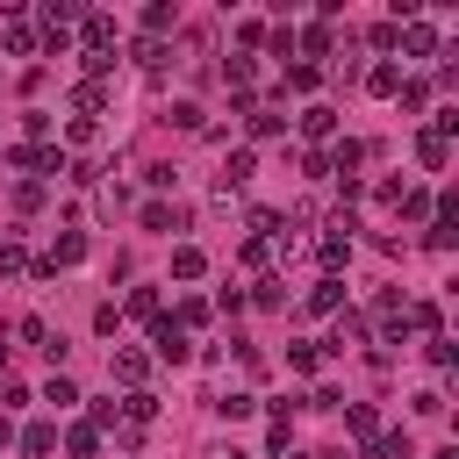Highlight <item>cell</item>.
I'll use <instances>...</instances> for the list:
<instances>
[{
  "label": "cell",
  "mask_w": 459,
  "mask_h": 459,
  "mask_svg": "<svg viewBox=\"0 0 459 459\" xmlns=\"http://www.w3.org/2000/svg\"><path fill=\"white\" fill-rule=\"evenodd\" d=\"M0 50H7V57H36V22L22 14V0L0 7Z\"/></svg>",
  "instance_id": "cell-1"
},
{
  "label": "cell",
  "mask_w": 459,
  "mask_h": 459,
  "mask_svg": "<svg viewBox=\"0 0 459 459\" xmlns=\"http://www.w3.org/2000/svg\"><path fill=\"white\" fill-rule=\"evenodd\" d=\"M79 50H86V57H115V14L79 7Z\"/></svg>",
  "instance_id": "cell-2"
},
{
  "label": "cell",
  "mask_w": 459,
  "mask_h": 459,
  "mask_svg": "<svg viewBox=\"0 0 459 459\" xmlns=\"http://www.w3.org/2000/svg\"><path fill=\"white\" fill-rule=\"evenodd\" d=\"M151 359H165V366H179V359H194V337L172 323V316H158L151 323Z\"/></svg>",
  "instance_id": "cell-3"
},
{
  "label": "cell",
  "mask_w": 459,
  "mask_h": 459,
  "mask_svg": "<svg viewBox=\"0 0 459 459\" xmlns=\"http://www.w3.org/2000/svg\"><path fill=\"white\" fill-rule=\"evenodd\" d=\"M108 373H115V380L136 394V387L151 380V351H136V344H115V351H108Z\"/></svg>",
  "instance_id": "cell-4"
},
{
  "label": "cell",
  "mask_w": 459,
  "mask_h": 459,
  "mask_svg": "<svg viewBox=\"0 0 459 459\" xmlns=\"http://www.w3.org/2000/svg\"><path fill=\"white\" fill-rule=\"evenodd\" d=\"M7 165L14 172H65V151H50V143H7Z\"/></svg>",
  "instance_id": "cell-5"
},
{
  "label": "cell",
  "mask_w": 459,
  "mask_h": 459,
  "mask_svg": "<svg viewBox=\"0 0 459 459\" xmlns=\"http://www.w3.org/2000/svg\"><path fill=\"white\" fill-rule=\"evenodd\" d=\"M294 50H308L301 65H316V57H337V22H308V29H294Z\"/></svg>",
  "instance_id": "cell-6"
},
{
  "label": "cell",
  "mask_w": 459,
  "mask_h": 459,
  "mask_svg": "<svg viewBox=\"0 0 459 459\" xmlns=\"http://www.w3.org/2000/svg\"><path fill=\"white\" fill-rule=\"evenodd\" d=\"M108 100H115V86H108V79H79V86H72V115H79V122L108 115Z\"/></svg>",
  "instance_id": "cell-7"
},
{
  "label": "cell",
  "mask_w": 459,
  "mask_h": 459,
  "mask_svg": "<svg viewBox=\"0 0 459 459\" xmlns=\"http://www.w3.org/2000/svg\"><path fill=\"white\" fill-rule=\"evenodd\" d=\"M294 122H301V136H308V143H337V108H330V100H308Z\"/></svg>",
  "instance_id": "cell-8"
},
{
  "label": "cell",
  "mask_w": 459,
  "mask_h": 459,
  "mask_svg": "<svg viewBox=\"0 0 459 459\" xmlns=\"http://www.w3.org/2000/svg\"><path fill=\"white\" fill-rule=\"evenodd\" d=\"M143 230H151V237H179V230H186V208H179V201H143Z\"/></svg>",
  "instance_id": "cell-9"
},
{
  "label": "cell",
  "mask_w": 459,
  "mask_h": 459,
  "mask_svg": "<svg viewBox=\"0 0 459 459\" xmlns=\"http://www.w3.org/2000/svg\"><path fill=\"white\" fill-rule=\"evenodd\" d=\"M416 165H423V172H445V165H452V143H445L430 122L416 129Z\"/></svg>",
  "instance_id": "cell-10"
},
{
  "label": "cell",
  "mask_w": 459,
  "mask_h": 459,
  "mask_svg": "<svg viewBox=\"0 0 459 459\" xmlns=\"http://www.w3.org/2000/svg\"><path fill=\"white\" fill-rule=\"evenodd\" d=\"M251 172H258V151H230V165H222L215 194H237V186H251Z\"/></svg>",
  "instance_id": "cell-11"
},
{
  "label": "cell",
  "mask_w": 459,
  "mask_h": 459,
  "mask_svg": "<svg viewBox=\"0 0 459 459\" xmlns=\"http://www.w3.org/2000/svg\"><path fill=\"white\" fill-rule=\"evenodd\" d=\"M344 344H366V316H351V308H337V330H330L316 351H344Z\"/></svg>",
  "instance_id": "cell-12"
},
{
  "label": "cell",
  "mask_w": 459,
  "mask_h": 459,
  "mask_svg": "<svg viewBox=\"0 0 459 459\" xmlns=\"http://www.w3.org/2000/svg\"><path fill=\"white\" fill-rule=\"evenodd\" d=\"M14 445H22V459H50L57 452V423H29V430H14Z\"/></svg>",
  "instance_id": "cell-13"
},
{
  "label": "cell",
  "mask_w": 459,
  "mask_h": 459,
  "mask_svg": "<svg viewBox=\"0 0 459 459\" xmlns=\"http://www.w3.org/2000/svg\"><path fill=\"white\" fill-rule=\"evenodd\" d=\"M366 93H380V100H394V93H402V65H394V57H380V65H366Z\"/></svg>",
  "instance_id": "cell-14"
},
{
  "label": "cell",
  "mask_w": 459,
  "mask_h": 459,
  "mask_svg": "<svg viewBox=\"0 0 459 459\" xmlns=\"http://www.w3.org/2000/svg\"><path fill=\"white\" fill-rule=\"evenodd\" d=\"M337 308H344V280H330V273H323V280L308 287V316H337Z\"/></svg>",
  "instance_id": "cell-15"
},
{
  "label": "cell",
  "mask_w": 459,
  "mask_h": 459,
  "mask_svg": "<svg viewBox=\"0 0 459 459\" xmlns=\"http://www.w3.org/2000/svg\"><path fill=\"white\" fill-rule=\"evenodd\" d=\"M22 273H36L29 244H22V237H0V280H22Z\"/></svg>",
  "instance_id": "cell-16"
},
{
  "label": "cell",
  "mask_w": 459,
  "mask_h": 459,
  "mask_svg": "<svg viewBox=\"0 0 459 459\" xmlns=\"http://www.w3.org/2000/svg\"><path fill=\"white\" fill-rule=\"evenodd\" d=\"M122 316H143V323H158V316H165V294H158V287H129Z\"/></svg>",
  "instance_id": "cell-17"
},
{
  "label": "cell",
  "mask_w": 459,
  "mask_h": 459,
  "mask_svg": "<svg viewBox=\"0 0 459 459\" xmlns=\"http://www.w3.org/2000/svg\"><path fill=\"white\" fill-rule=\"evenodd\" d=\"M344 430H351V437H359V452H366V445L380 437V416H373L366 402H351V409H344Z\"/></svg>",
  "instance_id": "cell-18"
},
{
  "label": "cell",
  "mask_w": 459,
  "mask_h": 459,
  "mask_svg": "<svg viewBox=\"0 0 459 459\" xmlns=\"http://www.w3.org/2000/svg\"><path fill=\"white\" fill-rule=\"evenodd\" d=\"M79 258H86V237H79V230H65V237L50 244V258H43V265L57 273V265H79Z\"/></svg>",
  "instance_id": "cell-19"
},
{
  "label": "cell",
  "mask_w": 459,
  "mask_h": 459,
  "mask_svg": "<svg viewBox=\"0 0 459 459\" xmlns=\"http://www.w3.org/2000/svg\"><path fill=\"white\" fill-rule=\"evenodd\" d=\"M93 452H100V430L93 423H72L65 430V459H93Z\"/></svg>",
  "instance_id": "cell-20"
},
{
  "label": "cell",
  "mask_w": 459,
  "mask_h": 459,
  "mask_svg": "<svg viewBox=\"0 0 459 459\" xmlns=\"http://www.w3.org/2000/svg\"><path fill=\"white\" fill-rule=\"evenodd\" d=\"M201 273H208V258H201L194 244H179V251H172V280H201Z\"/></svg>",
  "instance_id": "cell-21"
},
{
  "label": "cell",
  "mask_w": 459,
  "mask_h": 459,
  "mask_svg": "<svg viewBox=\"0 0 459 459\" xmlns=\"http://www.w3.org/2000/svg\"><path fill=\"white\" fill-rule=\"evenodd\" d=\"M208 409L237 423V416H251V409H258V394H208Z\"/></svg>",
  "instance_id": "cell-22"
},
{
  "label": "cell",
  "mask_w": 459,
  "mask_h": 459,
  "mask_svg": "<svg viewBox=\"0 0 459 459\" xmlns=\"http://www.w3.org/2000/svg\"><path fill=\"white\" fill-rule=\"evenodd\" d=\"M244 122H251V136H280V129H287V115H280V108H251Z\"/></svg>",
  "instance_id": "cell-23"
},
{
  "label": "cell",
  "mask_w": 459,
  "mask_h": 459,
  "mask_svg": "<svg viewBox=\"0 0 459 459\" xmlns=\"http://www.w3.org/2000/svg\"><path fill=\"white\" fill-rule=\"evenodd\" d=\"M287 86H294V93H316V86H323V65H287Z\"/></svg>",
  "instance_id": "cell-24"
},
{
  "label": "cell",
  "mask_w": 459,
  "mask_h": 459,
  "mask_svg": "<svg viewBox=\"0 0 459 459\" xmlns=\"http://www.w3.org/2000/svg\"><path fill=\"white\" fill-rule=\"evenodd\" d=\"M394 100H402L409 115H423V108H430V86H423V79H402V93H394Z\"/></svg>",
  "instance_id": "cell-25"
},
{
  "label": "cell",
  "mask_w": 459,
  "mask_h": 459,
  "mask_svg": "<svg viewBox=\"0 0 459 459\" xmlns=\"http://www.w3.org/2000/svg\"><path fill=\"white\" fill-rule=\"evenodd\" d=\"M394 208H402L409 222H423V215H430V194H423V186H402V201H394Z\"/></svg>",
  "instance_id": "cell-26"
},
{
  "label": "cell",
  "mask_w": 459,
  "mask_h": 459,
  "mask_svg": "<svg viewBox=\"0 0 459 459\" xmlns=\"http://www.w3.org/2000/svg\"><path fill=\"white\" fill-rule=\"evenodd\" d=\"M430 366H437V373H452V366H459V344H452V337H445V330H437V337H430Z\"/></svg>",
  "instance_id": "cell-27"
},
{
  "label": "cell",
  "mask_w": 459,
  "mask_h": 459,
  "mask_svg": "<svg viewBox=\"0 0 459 459\" xmlns=\"http://www.w3.org/2000/svg\"><path fill=\"white\" fill-rule=\"evenodd\" d=\"M43 402H50V409H72V402H79V387H72L65 373H50V387H43Z\"/></svg>",
  "instance_id": "cell-28"
},
{
  "label": "cell",
  "mask_w": 459,
  "mask_h": 459,
  "mask_svg": "<svg viewBox=\"0 0 459 459\" xmlns=\"http://www.w3.org/2000/svg\"><path fill=\"white\" fill-rule=\"evenodd\" d=\"M86 423H93V430H122V402H115V394H108V402H93V416H86Z\"/></svg>",
  "instance_id": "cell-29"
},
{
  "label": "cell",
  "mask_w": 459,
  "mask_h": 459,
  "mask_svg": "<svg viewBox=\"0 0 459 459\" xmlns=\"http://www.w3.org/2000/svg\"><path fill=\"white\" fill-rule=\"evenodd\" d=\"M165 57H172V50H165V43H158V36H143V43H136V65H143V72H158V65H165Z\"/></svg>",
  "instance_id": "cell-30"
},
{
  "label": "cell",
  "mask_w": 459,
  "mask_h": 459,
  "mask_svg": "<svg viewBox=\"0 0 459 459\" xmlns=\"http://www.w3.org/2000/svg\"><path fill=\"white\" fill-rule=\"evenodd\" d=\"M165 122H172V129H201V108H194V100H172Z\"/></svg>",
  "instance_id": "cell-31"
},
{
  "label": "cell",
  "mask_w": 459,
  "mask_h": 459,
  "mask_svg": "<svg viewBox=\"0 0 459 459\" xmlns=\"http://www.w3.org/2000/svg\"><path fill=\"white\" fill-rule=\"evenodd\" d=\"M287 366H294V373H316L323 351H316V344H287Z\"/></svg>",
  "instance_id": "cell-32"
},
{
  "label": "cell",
  "mask_w": 459,
  "mask_h": 459,
  "mask_svg": "<svg viewBox=\"0 0 459 459\" xmlns=\"http://www.w3.org/2000/svg\"><path fill=\"white\" fill-rule=\"evenodd\" d=\"M409 409H416V416H445V387H423V394H409Z\"/></svg>",
  "instance_id": "cell-33"
},
{
  "label": "cell",
  "mask_w": 459,
  "mask_h": 459,
  "mask_svg": "<svg viewBox=\"0 0 459 459\" xmlns=\"http://www.w3.org/2000/svg\"><path fill=\"white\" fill-rule=\"evenodd\" d=\"M265 50H273V57H294V29H287V22H280V29H265Z\"/></svg>",
  "instance_id": "cell-34"
},
{
  "label": "cell",
  "mask_w": 459,
  "mask_h": 459,
  "mask_svg": "<svg viewBox=\"0 0 459 459\" xmlns=\"http://www.w3.org/2000/svg\"><path fill=\"white\" fill-rule=\"evenodd\" d=\"M294 165H301V179H330V158H323V151H301Z\"/></svg>",
  "instance_id": "cell-35"
},
{
  "label": "cell",
  "mask_w": 459,
  "mask_h": 459,
  "mask_svg": "<svg viewBox=\"0 0 459 459\" xmlns=\"http://www.w3.org/2000/svg\"><path fill=\"white\" fill-rule=\"evenodd\" d=\"M93 330H100V337H115V330H122V308H115V301H100V308H93Z\"/></svg>",
  "instance_id": "cell-36"
},
{
  "label": "cell",
  "mask_w": 459,
  "mask_h": 459,
  "mask_svg": "<svg viewBox=\"0 0 459 459\" xmlns=\"http://www.w3.org/2000/svg\"><path fill=\"white\" fill-rule=\"evenodd\" d=\"M143 29H151V36H158V29H172V7H165V0H151V7H143Z\"/></svg>",
  "instance_id": "cell-37"
},
{
  "label": "cell",
  "mask_w": 459,
  "mask_h": 459,
  "mask_svg": "<svg viewBox=\"0 0 459 459\" xmlns=\"http://www.w3.org/2000/svg\"><path fill=\"white\" fill-rule=\"evenodd\" d=\"M244 265H251V273H265V265H273V244H258V237H251V244H244Z\"/></svg>",
  "instance_id": "cell-38"
},
{
  "label": "cell",
  "mask_w": 459,
  "mask_h": 459,
  "mask_svg": "<svg viewBox=\"0 0 459 459\" xmlns=\"http://www.w3.org/2000/svg\"><path fill=\"white\" fill-rule=\"evenodd\" d=\"M251 301H258V308H280V301H287V287H280V280H258V294H251Z\"/></svg>",
  "instance_id": "cell-39"
},
{
  "label": "cell",
  "mask_w": 459,
  "mask_h": 459,
  "mask_svg": "<svg viewBox=\"0 0 459 459\" xmlns=\"http://www.w3.org/2000/svg\"><path fill=\"white\" fill-rule=\"evenodd\" d=\"M208 459H251V452H237V445H208Z\"/></svg>",
  "instance_id": "cell-40"
},
{
  "label": "cell",
  "mask_w": 459,
  "mask_h": 459,
  "mask_svg": "<svg viewBox=\"0 0 459 459\" xmlns=\"http://www.w3.org/2000/svg\"><path fill=\"white\" fill-rule=\"evenodd\" d=\"M7 445H14V423H7V409H0V452H7Z\"/></svg>",
  "instance_id": "cell-41"
},
{
  "label": "cell",
  "mask_w": 459,
  "mask_h": 459,
  "mask_svg": "<svg viewBox=\"0 0 459 459\" xmlns=\"http://www.w3.org/2000/svg\"><path fill=\"white\" fill-rule=\"evenodd\" d=\"M0 366H7V330H0Z\"/></svg>",
  "instance_id": "cell-42"
}]
</instances>
